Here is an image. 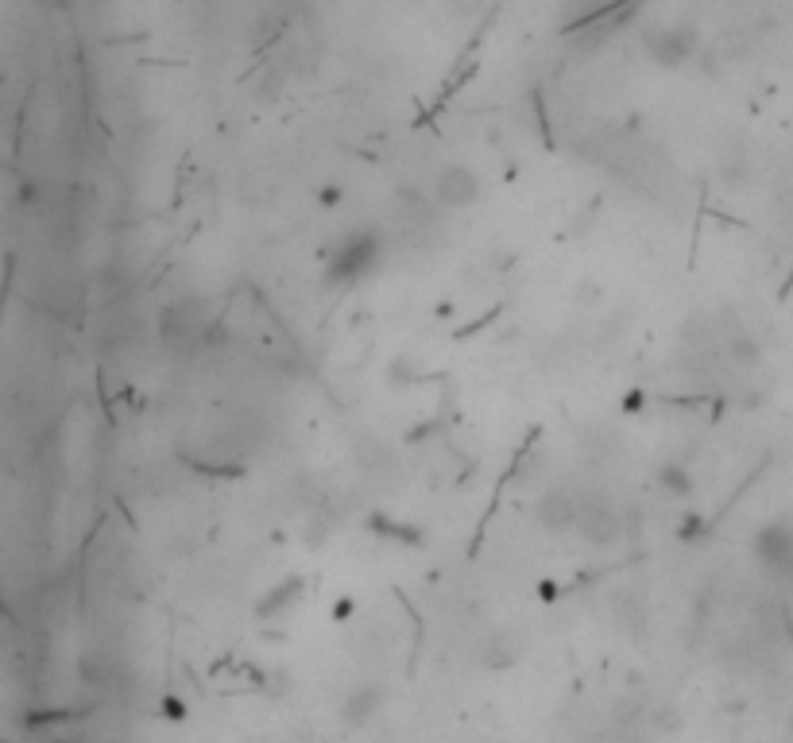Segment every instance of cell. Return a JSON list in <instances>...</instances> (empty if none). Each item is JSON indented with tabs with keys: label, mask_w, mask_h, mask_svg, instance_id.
<instances>
[{
	"label": "cell",
	"mask_w": 793,
	"mask_h": 743,
	"mask_svg": "<svg viewBox=\"0 0 793 743\" xmlns=\"http://www.w3.org/2000/svg\"><path fill=\"white\" fill-rule=\"evenodd\" d=\"M302 593H306V577L302 573H287L279 585H271L260 600H256V620H279V616H287L294 604L302 600Z\"/></svg>",
	"instance_id": "8"
},
{
	"label": "cell",
	"mask_w": 793,
	"mask_h": 743,
	"mask_svg": "<svg viewBox=\"0 0 793 743\" xmlns=\"http://www.w3.org/2000/svg\"><path fill=\"white\" fill-rule=\"evenodd\" d=\"M383 240L372 229H353L345 237H337L325 252V283L329 287H353L360 279H368L380 264Z\"/></svg>",
	"instance_id": "1"
},
{
	"label": "cell",
	"mask_w": 793,
	"mask_h": 743,
	"mask_svg": "<svg viewBox=\"0 0 793 743\" xmlns=\"http://www.w3.org/2000/svg\"><path fill=\"white\" fill-rule=\"evenodd\" d=\"M643 51L662 70H681L701 51V35L693 24H654V28L643 31Z\"/></svg>",
	"instance_id": "2"
},
{
	"label": "cell",
	"mask_w": 793,
	"mask_h": 743,
	"mask_svg": "<svg viewBox=\"0 0 793 743\" xmlns=\"http://www.w3.org/2000/svg\"><path fill=\"white\" fill-rule=\"evenodd\" d=\"M364 531L372 538H380V542L403 546V550H422V546H426V531H422L418 523L399 519V515L383 511V507H372V511L364 515Z\"/></svg>",
	"instance_id": "7"
},
{
	"label": "cell",
	"mask_w": 793,
	"mask_h": 743,
	"mask_svg": "<svg viewBox=\"0 0 793 743\" xmlns=\"http://www.w3.org/2000/svg\"><path fill=\"white\" fill-rule=\"evenodd\" d=\"M728 360L739 364V368H755L759 360H763V345H759V337L751 333V329H743L739 322L732 318V329H728Z\"/></svg>",
	"instance_id": "11"
},
{
	"label": "cell",
	"mask_w": 793,
	"mask_h": 743,
	"mask_svg": "<svg viewBox=\"0 0 793 743\" xmlns=\"http://www.w3.org/2000/svg\"><path fill=\"white\" fill-rule=\"evenodd\" d=\"M751 554H755V562L770 569V573H778V577H786L793 569V527L786 515H778V519H766L755 527V535H751Z\"/></svg>",
	"instance_id": "5"
},
{
	"label": "cell",
	"mask_w": 793,
	"mask_h": 743,
	"mask_svg": "<svg viewBox=\"0 0 793 743\" xmlns=\"http://www.w3.org/2000/svg\"><path fill=\"white\" fill-rule=\"evenodd\" d=\"M341 198H345V186H341V182H325L322 190H318V202H322L325 209H337L341 206Z\"/></svg>",
	"instance_id": "13"
},
{
	"label": "cell",
	"mask_w": 793,
	"mask_h": 743,
	"mask_svg": "<svg viewBox=\"0 0 793 743\" xmlns=\"http://www.w3.org/2000/svg\"><path fill=\"white\" fill-rule=\"evenodd\" d=\"M383 701H387V689H383V685L360 682L353 689V693L345 697V705H341V716H345V724H349V728H360V724H368L372 716L380 713Z\"/></svg>",
	"instance_id": "9"
},
{
	"label": "cell",
	"mask_w": 793,
	"mask_h": 743,
	"mask_svg": "<svg viewBox=\"0 0 793 743\" xmlns=\"http://www.w3.org/2000/svg\"><path fill=\"white\" fill-rule=\"evenodd\" d=\"M530 515L546 535H569L577 523V496L565 488H546L542 496H534Z\"/></svg>",
	"instance_id": "6"
},
{
	"label": "cell",
	"mask_w": 793,
	"mask_h": 743,
	"mask_svg": "<svg viewBox=\"0 0 793 743\" xmlns=\"http://www.w3.org/2000/svg\"><path fill=\"white\" fill-rule=\"evenodd\" d=\"M353 612H356V596H341V600L333 604V620H337V624H345Z\"/></svg>",
	"instance_id": "14"
},
{
	"label": "cell",
	"mask_w": 793,
	"mask_h": 743,
	"mask_svg": "<svg viewBox=\"0 0 793 743\" xmlns=\"http://www.w3.org/2000/svg\"><path fill=\"white\" fill-rule=\"evenodd\" d=\"M674 535H677V542H685V546H697V542H705V538L712 535V519H708L705 511H685Z\"/></svg>",
	"instance_id": "12"
},
{
	"label": "cell",
	"mask_w": 793,
	"mask_h": 743,
	"mask_svg": "<svg viewBox=\"0 0 793 743\" xmlns=\"http://www.w3.org/2000/svg\"><path fill=\"white\" fill-rule=\"evenodd\" d=\"M573 531L585 538L592 550H612V546H619V538H623V515L608 500H600V496L596 500H581L577 496V523H573Z\"/></svg>",
	"instance_id": "3"
},
{
	"label": "cell",
	"mask_w": 793,
	"mask_h": 743,
	"mask_svg": "<svg viewBox=\"0 0 793 743\" xmlns=\"http://www.w3.org/2000/svg\"><path fill=\"white\" fill-rule=\"evenodd\" d=\"M654 480H658V492L666 500H693L697 496V476L685 461H662Z\"/></svg>",
	"instance_id": "10"
},
{
	"label": "cell",
	"mask_w": 793,
	"mask_h": 743,
	"mask_svg": "<svg viewBox=\"0 0 793 743\" xmlns=\"http://www.w3.org/2000/svg\"><path fill=\"white\" fill-rule=\"evenodd\" d=\"M484 198V179L469 163H445L434 179V202L449 213H465Z\"/></svg>",
	"instance_id": "4"
},
{
	"label": "cell",
	"mask_w": 793,
	"mask_h": 743,
	"mask_svg": "<svg viewBox=\"0 0 793 743\" xmlns=\"http://www.w3.org/2000/svg\"><path fill=\"white\" fill-rule=\"evenodd\" d=\"M163 709H167V716H175V720H182V716H186V705H182V701H175V697H167V705H163Z\"/></svg>",
	"instance_id": "15"
}]
</instances>
